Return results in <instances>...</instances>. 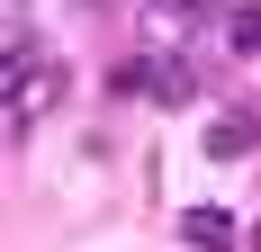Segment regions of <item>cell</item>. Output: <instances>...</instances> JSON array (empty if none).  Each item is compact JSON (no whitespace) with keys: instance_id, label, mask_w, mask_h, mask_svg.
Instances as JSON below:
<instances>
[{"instance_id":"277c9868","label":"cell","mask_w":261,"mask_h":252,"mask_svg":"<svg viewBox=\"0 0 261 252\" xmlns=\"http://www.w3.org/2000/svg\"><path fill=\"white\" fill-rule=\"evenodd\" d=\"M153 9H171V18H189V9H207V0H153Z\"/></svg>"},{"instance_id":"3957f363","label":"cell","mask_w":261,"mask_h":252,"mask_svg":"<svg viewBox=\"0 0 261 252\" xmlns=\"http://www.w3.org/2000/svg\"><path fill=\"white\" fill-rule=\"evenodd\" d=\"M225 45H234V54H261V0L225 9Z\"/></svg>"},{"instance_id":"6da1fadb","label":"cell","mask_w":261,"mask_h":252,"mask_svg":"<svg viewBox=\"0 0 261 252\" xmlns=\"http://www.w3.org/2000/svg\"><path fill=\"white\" fill-rule=\"evenodd\" d=\"M261 144V117H252V108H243V117H216L207 126V153H216V162H234V153H252Z\"/></svg>"},{"instance_id":"7a4b0ae2","label":"cell","mask_w":261,"mask_h":252,"mask_svg":"<svg viewBox=\"0 0 261 252\" xmlns=\"http://www.w3.org/2000/svg\"><path fill=\"white\" fill-rule=\"evenodd\" d=\"M180 234H189L198 252H225V243H234V216H225V207H189V216H180Z\"/></svg>"},{"instance_id":"5b68a950","label":"cell","mask_w":261,"mask_h":252,"mask_svg":"<svg viewBox=\"0 0 261 252\" xmlns=\"http://www.w3.org/2000/svg\"><path fill=\"white\" fill-rule=\"evenodd\" d=\"M252 252H261V225H252Z\"/></svg>"}]
</instances>
